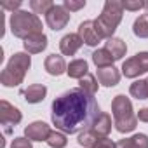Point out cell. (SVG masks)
I'll list each match as a JSON object with an SVG mask.
<instances>
[{
    "label": "cell",
    "mask_w": 148,
    "mask_h": 148,
    "mask_svg": "<svg viewBox=\"0 0 148 148\" xmlns=\"http://www.w3.org/2000/svg\"><path fill=\"white\" fill-rule=\"evenodd\" d=\"M101 115L99 105L94 96L82 89H70L52 101L51 120L64 134H77L92 129Z\"/></svg>",
    "instance_id": "6da1fadb"
},
{
    "label": "cell",
    "mask_w": 148,
    "mask_h": 148,
    "mask_svg": "<svg viewBox=\"0 0 148 148\" xmlns=\"http://www.w3.org/2000/svg\"><path fill=\"white\" fill-rule=\"evenodd\" d=\"M122 16H124L122 2H117V0H106L101 14L98 16V19H94V25H96L99 35L103 38H112L115 30H117V26L122 21Z\"/></svg>",
    "instance_id": "7a4b0ae2"
},
{
    "label": "cell",
    "mask_w": 148,
    "mask_h": 148,
    "mask_svg": "<svg viewBox=\"0 0 148 148\" xmlns=\"http://www.w3.org/2000/svg\"><path fill=\"white\" fill-rule=\"evenodd\" d=\"M32 66V58L30 54L26 52H16L7 66L2 70V73H0V82H2V86L5 87H16L19 86L23 80H25V75H26V71L30 70Z\"/></svg>",
    "instance_id": "3957f363"
},
{
    "label": "cell",
    "mask_w": 148,
    "mask_h": 148,
    "mask_svg": "<svg viewBox=\"0 0 148 148\" xmlns=\"http://www.w3.org/2000/svg\"><path fill=\"white\" fill-rule=\"evenodd\" d=\"M11 32L14 37L26 40L32 35L42 33V21L33 12L18 11L11 14Z\"/></svg>",
    "instance_id": "277c9868"
},
{
    "label": "cell",
    "mask_w": 148,
    "mask_h": 148,
    "mask_svg": "<svg viewBox=\"0 0 148 148\" xmlns=\"http://www.w3.org/2000/svg\"><path fill=\"white\" fill-rule=\"evenodd\" d=\"M45 23L51 30L59 32L70 23V12L64 9V5H54L45 16Z\"/></svg>",
    "instance_id": "5b68a950"
},
{
    "label": "cell",
    "mask_w": 148,
    "mask_h": 148,
    "mask_svg": "<svg viewBox=\"0 0 148 148\" xmlns=\"http://www.w3.org/2000/svg\"><path fill=\"white\" fill-rule=\"evenodd\" d=\"M21 119H23L21 112L14 105H11L5 99L0 101V122H2V125H5L9 129L12 125H18L21 122Z\"/></svg>",
    "instance_id": "8992f818"
},
{
    "label": "cell",
    "mask_w": 148,
    "mask_h": 148,
    "mask_svg": "<svg viewBox=\"0 0 148 148\" xmlns=\"http://www.w3.org/2000/svg\"><path fill=\"white\" fill-rule=\"evenodd\" d=\"M79 37H80L82 42H84L86 45H89V47H94V45H98V44L103 40V37L99 35V32H98L94 21H91V19L79 25Z\"/></svg>",
    "instance_id": "52a82bcc"
},
{
    "label": "cell",
    "mask_w": 148,
    "mask_h": 148,
    "mask_svg": "<svg viewBox=\"0 0 148 148\" xmlns=\"http://www.w3.org/2000/svg\"><path fill=\"white\" fill-rule=\"evenodd\" d=\"M112 113H113L115 120H125V119H129V117H134L131 99L125 98L124 94L115 96L113 101H112Z\"/></svg>",
    "instance_id": "ba28073f"
},
{
    "label": "cell",
    "mask_w": 148,
    "mask_h": 148,
    "mask_svg": "<svg viewBox=\"0 0 148 148\" xmlns=\"http://www.w3.org/2000/svg\"><path fill=\"white\" fill-rule=\"evenodd\" d=\"M51 132H52L51 127L45 122H42V120H35L28 127H25V136L30 141H47Z\"/></svg>",
    "instance_id": "9c48e42d"
},
{
    "label": "cell",
    "mask_w": 148,
    "mask_h": 148,
    "mask_svg": "<svg viewBox=\"0 0 148 148\" xmlns=\"http://www.w3.org/2000/svg\"><path fill=\"white\" fill-rule=\"evenodd\" d=\"M44 68L52 77H59V75H63V73L68 70V66L64 63V58L59 56V54H49L45 58V61H44Z\"/></svg>",
    "instance_id": "30bf717a"
},
{
    "label": "cell",
    "mask_w": 148,
    "mask_h": 148,
    "mask_svg": "<svg viewBox=\"0 0 148 148\" xmlns=\"http://www.w3.org/2000/svg\"><path fill=\"white\" fill-rule=\"evenodd\" d=\"M82 38L79 37V33H68L59 40V49L64 56H73L80 47H82Z\"/></svg>",
    "instance_id": "8fae6325"
},
{
    "label": "cell",
    "mask_w": 148,
    "mask_h": 148,
    "mask_svg": "<svg viewBox=\"0 0 148 148\" xmlns=\"http://www.w3.org/2000/svg\"><path fill=\"white\" fill-rule=\"evenodd\" d=\"M98 80L99 84H103L105 87H113L120 82V71L115 66H108V68H98Z\"/></svg>",
    "instance_id": "7c38bea8"
},
{
    "label": "cell",
    "mask_w": 148,
    "mask_h": 148,
    "mask_svg": "<svg viewBox=\"0 0 148 148\" xmlns=\"http://www.w3.org/2000/svg\"><path fill=\"white\" fill-rule=\"evenodd\" d=\"M23 47L28 54H38L42 52L45 47H47V37L44 33H37V35H32L28 37L25 42H23Z\"/></svg>",
    "instance_id": "4fadbf2b"
},
{
    "label": "cell",
    "mask_w": 148,
    "mask_h": 148,
    "mask_svg": "<svg viewBox=\"0 0 148 148\" xmlns=\"http://www.w3.org/2000/svg\"><path fill=\"white\" fill-rule=\"evenodd\" d=\"M47 94V87L42 86V84H33L30 87H26L23 91V96H25V101L30 103V105H37V103H42L44 98Z\"/></svg>",
    "instance_id": "5bb4252c"
},
{
    "label": "cell",
    "mask_w": 148,
    "mask_h": 148,
    "mask_svg": "<svg viewBox=\"0 0 148 148\" xmlns=\"http://www.w3.org/2000/svg\"><path fill=\"white\" fill-rule=\"evenodd\" d=\"M105 49L112 54V58H113L115 61L122 59V58L125 56V52H127V45H125V42H124L122 38H117V37L108 38V40H106Z\"/></svg>",
    "instance_id": "9a60e30c"
},
{
    "label": "cell",
    "mask_w": 148,
    "mask_h": 148,
    "mask_svg": "<svg viewBox=\"0 0 148 148\" xmlns=\"http://www.w3.org/2000/svg\"><path fill=\"white\" fill-rule=\"evenodd\" d=\"M66 73H68L70 79H79L80 80V79H84L87 73H89V64H87L86 59H73L68 64Z\"/></svg>",
    "instance_id": "2e32d148"
},
{
    "label": "cell",
    "mask_w": 148,
    "mask_h": 148,
    "mask_svg": "<svg viewBox=\"0 0 148 148\" xmlns=\"http://www.w3.org/2000/svg\"><path fill=\"white\" fill-rule=\"evenodd\" d=\"M92 131L99 136V138H106L112 131V117L105 112H101V115L98 117V120L92 125Z\"/></svg>",
    "instance_id": "e0dca14e"
},
{
    "label": "cell",
    "mask_w": 148,
    "mask_h": 148,
    "mask_svg": "<svg viewBox=\"0 0 148 148\" xmlns=\"http://www.w3.org/2000/svg\"><path fill=\"white\" fill-rule=\"evenodd\" d=\"M122 73H124V77H127V79H136V77H139L141 73H143V70H141V66H139L136 56L124 61V64H122Z\"/></svg>",
    "instance_id": "ac0fdd59"
},
{
    "label": "cell",
    "mask_w": 148,
    "mask_h": 148,
    "mask_svg": "<svg viewBox=\"0 0 148 148\" xmlns=\"http://www.w3.org/2000/svg\"><path fill=\"white\" fill-rule=\"evenodd\" d=\"M92 61L98 68H108V66H113V58L112 54L106 51V49H98L92 52Z\"/></svg>",
    "instance_id": "d6986e66"
},
{
    "label": "cell",
    "mask_w": 148,
    "mask_h": 148,
    "mask_svg": "<svg viewBox=\"0 0 148 148\" xmlns=\"http://www.w3.org/2000/svg\"><path fill=\"white\" fill-rule=\"evenodd\" d=\"M129 92L136 99H148V82L146 80H136L131 84Z\"/></svg>",
    "instance_id": "ffe728a7"
},
{
    "label": "cell",
    "mask_w": 148,
    "mask_h": 148,
    "mask_svg": "<svg viewBox=\"0 0 148 148\" xmlns=\"http://www.w3.org/2000/svg\"><path fill=\"white\" fill-rule=\"evenodd\" d=\"M79 89H82L84 92L94 96V94L98 92V82H96V77L92 75V73H87L84 79L79 80Z\"/></svg>",
    "instance_id": "44dd1931"
},
{
    "label": "cell",
    "mask_w": 148,
    "mask_h": 148,
    "mask_svg": "<svg viewBox=\"0 0 148 148\" xmlns=\"http://www.w3.org/2000/svg\"><path fill=\"white\" fill-rule=\"evenodd\" d=\"M132 32H134V35L139 37V38H148V14H143V16H139V18L134 21Z\"/></svg>",
    "instance_id": "7402d4cb"
},
{
    "label": "cell",
    "mask_w": 148,
    "mask_h": 148,
    "mask_svg": "<svg viewBox=\"0 0 148 148\" xmlns=\"http://www.w3.org/2000/svg\"><path fill=\"white\" fill-rule=\"evenodd\" d=\"M98 139H99V136H98L92 129H89V131L80 132L77 141H79V145L84 146V148H94V145L98 143Z\"/></svg>",
    "instance_id": "603a6c76"
},
{
    "label": "cell",
    "mask_w": 148,
    "mask_h": 148,
    "mask_svg": "<svg viewBox=\"0 0 148 148\" xmlns=\"http://www.w3.org/2000/svg\"><path fill=\"white\" fill-rule=\"evenodd\" d=\"M51 148H64L68 145V139H66V134L61 132V131H52L45 141Z\"/></svg>",
    "instance_id": "cb8c5ba5"
},
{
    "label": "cell",
    "mask_w": 148,
    "mask_h": 148,
    "mask_svg": "<svg viewBox=\"0 0 148 148\" xmlns=\"http://www.w3.org/2000/svg\"><path fill=\"white\" fill-rule=\"evenodd\" d=\"M54 5L56 4H52L51 0H32V2H30V7H32V11L35 14H45V16H47V12Z\"/></svg>",
    "instance_id": "d4e9b609"
},
{
    "label": "cell",
    "mask_w": 148,
    "mask_h": 148,
    "mask_svg": "<svg viewBox=\"0 0 148 148\" xmlns=\"http://www.w3.org/2000/svg\"><path fill=\"white\" fill-rule=\"evenodd\" d=\"M115 129L119 131V132H131V131H134L136 129V125H138V117L134 115V117H129V119H125V120H115Z\"/></svg>",
    "instance_id": "484cf974"
},
{
    "label": "cell",
    "mask_w": 148,
    "mask_h": 148,
    "mask_svg": "<svg viewBox=\"0 0 148 148\" xmlns=\"http://www.w3.org/2000/svg\"><path fill=\"white\" fill-rule=\"evenodd\" d=\"M131 143H132V148H148V136L143 132L134 134L131 138Z\"/></svg>",
    "instance_id": "4316f807"
},
{
    "label": "cell",
    "mask_w": 148,
    "mask_h": 148,
    "mask_svg": "<svg viewBox=\"0 0 148 148\" xmlns=\"http://www.w3.org/2000/svg\"><path fill=\"white\" fill-rule=\"evenodd\" d=\"M64 9L68 11V12H71V11H79V9H84L86 7V2L82 0V2H73V0H64Z\"/></svg>",
    "instance_id": "83f0119b"
},
{
    "label": "cell",
    "mask_w": 148,
    "mask_h": 148,
    "mask_svg": "<svg viewBox=\"0 0 148 148\" xmlns=\"http://www.w3.org/2000/svg\"><path fill=\"white\" fill-rule=\"evenodd\" d=\"M136 59H138V63H139L143 73H146V71H148V52H146V51L138 52V54H136Z\"/></svg>",
    "instance_id": "f1b7e54d"
},
{
    "label": "cell",
    "mask_w": 148,
    "mask_h": 148,
    "mask_svg": "<svg viewBox=\"0 0 148 148\" xmlns=\"http://www.w3.org/2000/svg\"><path fill=\"white\" fill-rule=\"evenodd\" d=\"M11 148H33V146H32V141L28 138H14Z\"/></svg>",
    "instance_id": "f546056e"
},
{
    "label": "cell",
    "mask_w": 148,
    "mask_h": 148,
    "mask_svg": "<svg viewBox=\"0 0 148 148\" xmlns=\"http://www.w3.org/2000/svg\"><path fill=\"white\" fill-rule=\"evenodd\" d=\"M94 148H115V143L110 138H99L98 143L94 145Z\"/></svg>",
    "instance_id": "4dcf8cb0"
},
{
    "label": "cell",
    "mask_w": 148,
    "mask_h": 148,
    "mask_svg": "<svg viewBox=\"0 0 148 148\" xmlns=\"http://www.w3.org/2000/svg\"><path fill=\"white\" fill-rule=\"evenodd\" d=\"M122 5H124L125 11H139V9L145 7L143 2H122Z\"/></svg>",
    "instance_id": "1f68e13d"
},
{
    "label": "cell",
    "mask_w": 148,
    "mask_h": 148,
    "mask_svg": "<svg viewBox=\"0 0 148 148\" xmlns=\"http://www.w3.org/2000/svg\"><path fill=\"white\" fill-rule=\"evenodd\" d=\"M21 7V2L16 0V2H4L2 4V9H11L12 12H18V9Z\"/></svg>",
    "instance_id": "d6a6232c"
},
{
    "label": "cell",
    "mask_w": 148,
    "mask_h": 148,
    "mask_svg": "<svg viewBox=\"0 0 148 148\" xmlns=\"http://www.w3.org/2000/svg\"><path fill=\"white\" fill-rule=\"evenodd\" d=\"M136 117H138V120H141V122H148V106L141 108V110L136 113Z\"/></svg>",
    "instance_id": "836d02e7"
},
{
    "label": "cell",
    "mask_w": 148,
    "mask_h": 148,
    "mask_svg": "<svg viewBox=\"0 0 148 148\" xmlns=\"http://www.w3.org/2000/svg\"><path fill=\"white\" fill-rule=\"evenodd\" d=\"M115 148H132V143H131V138L129 139H120L115 143Z\"/></svg>",
    "instance_id": "e575fe53"
},
{
    "label": "cell",
    "mask_w": 148,
    "mask_h": 148,
    "mask_svg": "<svg viewBox=\"0 0 148 148\" xmlns=\"http://www.w3.org/2000/svg\"><path fill=\"white\" fill-rule=\"evenodd\" d=\"M146 82H148V79H146Z\"/></svg>",
    "instance_id": "d590c367"
}]
</instances>
